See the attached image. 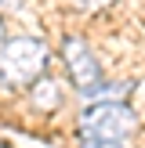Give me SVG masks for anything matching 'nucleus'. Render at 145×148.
Listing matches in <instances>:
<instances>
[{"instance_id":"f257e3e1","label":"nucleus","mask_w":145,"mask_h":148,"mask_svg":"<svg viewBox=\"0 0 145 148\" xmlns=\"http://www.w3.org/2000/svg\"><path fill=\"white\" fill-rule=\"evenodd\" d=\"M51 62V51L36 36H14L0 43V83L7 87H33Z\"/></svg>"},{"instance_id":"f03ea898","label":"nucleus","mask_w":145,"mask_h":148,"mask_svg":"<svg viewBox=\"0 0 145 148\" xmlns=\"http://www.w3.org/2000/svg\"><path fill=\"white\" fill-rule=\"evenodd\" d=\"M138 130V116L123 101H98V105L80 112V137H102V141L123 145V137H130Z\"/></svg>"},{"instance_id":"7ed1b4c3","label":"nucleus","mask_w":145,"mask_h":148,"mask_svg":"<svg viewBox=\"0 0 145 148\" xmlns=\"http://www.w3.org/2000/svg\"><path fill=\"white\" fill-rule=\"evenodd\" d=\"M62 54H65V65H69V76L76 83V90L87 94V98H98V90H102V65L91 54V47L80 36H69L62 43Z\"/></svg>"},{"instance_id":"20e7f679","label":"nucleus","mask_w":145,"mask_h":148,"mask_svg":"<svg viewBox=\"0 0 145 148\" xmlns=\"http://www.w3.org/2000/svg\"><path fill=\"white\" fill-rule=\"evenodd\" d=\"M33 101L40 108H58V101H62L58 83H55V79H36V83H33Z\"/></svg>"},{"instance_id":"39448f33","label":"nucleus","mask_w":145,"mask_h":148,"mask_svg":"<svg viewBox=\"0 0 145 148\" xmlns=\"http://www.w3.org/2000/svg\"><path fill=\"white\" fill-rule=\"evenodd\" d=\"M80 148H123L116 141H102V137H80Z\"/></svg>"},{"instance_id":"423d86ee","label":"nucleus","mask_w":145,"mask_h":148,"mask_svg":"<svg viewBox=\"0 0 145 148\" xmlns=\"http://www.w3.org/2000/svg\"><path fill=\"white\" fill-rule=\"evenodd\" d=\"M113 0H72V7H80V11H102V7H109Z\"/></svg>"},{"instance_id":"0eeeda50","label":"nucleus","mask_w":145,"mask_h":148,"mask_svg":"<svg viewBox=\"0 0 145 148\" xmlns=\"http://www.w3.org/2000/svg\"><path fill=\"white\" fill-rule=\"evenodd\" d=\"M0 4H4V7H18V0H0Z\"/></svg>"},{"instance_id":"6e6552de","label":"nucleus","mask_w":145,"mask_h":148,"mask_svg":"<svg viewBox=\"0 0 145 148\" xmlns=\"http://www.w3.org/2000/svg\"><path fill=\"white\" fill-rule=\"evenodd\" d=\"M0 43H4V22H0Z\"/></svg>"},{"instance_id":"1a4fd4ad","label":"nucleus","mask_w":145,"mask_h":148,"mask_svg":"<svg viewBox=\"0 0 145 148\" xmlns=\"http://www.w3.org/2000/svg\"><path fill=\"white\" fill-rule=\"evenodd\" d=\"M0 148H4V145H0Z\"/></svg>"}]
</instances>
